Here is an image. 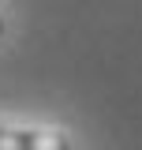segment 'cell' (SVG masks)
Listing matches in <instances>:
<instances>
[{
    "mask_svg": "<svg viewBox=\"0 0 142 150\" xmlns=\"http://www.w3.org/2000/svg\"><path fill=\"white\" fill-rule=\"evenodd\" d=\"M0 150H67L64 131H0Z\"/></svg>",
    "mask_w": 142,
    "mask_h": 150,
    "instance_id": "6da1fadb",
    "label": "cell"
}]
</instances>
